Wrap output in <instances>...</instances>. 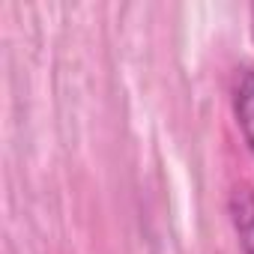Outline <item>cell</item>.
<instances>
[{
    "label": "cell",
    "instance_id": "obj_2",
    "mask_svg": "<svg viewBox=\"0 0 254 254\" xmlns=\"http://www.w3.org/2000/svg\"><path fill=\"white\" fill-rule=\"evenodd\" d=\"M233 114L242 129L245 144L254 153V69H242L236 75V87H233Z\"/></svg>",
    "mask_w": 254,
    "mask_h": 254
},
{
    "label": "cell",
    "instance_id": "obj_1",
    "mask_svg": "<svg viewBox=\"0 0 254 254\" xmlns=\"http://www.w3.org/2000/svg\"><path fill=\"white\" fill-rule=\"evenodd\" d=\"M227 212H230V224L236 230L242 254H254V189L236 186L227 197Z\"/></svg>",
    "mask_w": 254,
    "mask_h": 254
}]
</instances>
